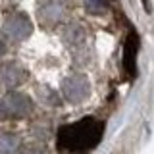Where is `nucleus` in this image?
<instances>
[{"label": "nucleus", "mask_w": 154, "mask_h": 154, "mask_svg": "<svg viewBox=\"0 0 154 154\" xmlns=\"http://www.w3.org/2000/svg\"><path fill=\"white\" fill-rule=\"evenodd\" d=\"M25 69H23L19 64L16 62H8V64L0 66V83L8 89H14V87H19L25 81Z\"/></svg>", "instance_id": "5"}, {"label": "nucleus", "mask_w": 154, "mask_h": 154, "mask_svg": "<svg viewBox=\"0 0 154 154\" xmlns=\"http://www.w3.org/2000/svg\"><path fill=\"white\" fill-rule=\"evenodd\" d=\"M19 150V137L12 131H0V154H16Z\"/></svg>", "instance_id": "7"}, {"label": "nucleus", "mask_w": 154, "mask_h": 154, "mask_svg": "<svg viewBox=\"0 0 154 154\" xmlns=\"http://www.w3.org/2000/svg\"><path fill=\"white\" fill-rule=\"evenodd\" d=\"M137 52H139V37L137 33L131 31L129 37L125 38V45H123V56H122V64L123 69L127 71L129 77L135 75V67H137Z\"/></svg>", "instance_id": "4"}, {"label": "nucleus", "mask_w": 154, "mask_h": 154, "mask_svg": "<svg viewBox=\"0 0 154 154\" xmlns=\"http://www.w3.org/2000/svg\"><path fill=\"white\" fill-rule=\"evenodd\" d=\"M62 93H64V98L67 102H83L87 96L91 94V85L89 79L81 73H73L69 77H66L64 83H62Z\"/></svg>", "instance_id": "3"}, {"label": "nucleus", "mask_w": 154, "mask_h": 154, "mask_svg": "<svg viewBox=\"0 0 154 154\" xmlns=\"http://www.w3.org/2000/svg\"><path fill=\"white\" fill-rule=\"evenodd\" d=\"M106 4H108V0H85V6L89 12L93 14H100L106 10Z\"/></svg>", "instance_id": "9"}, {"label": "nucleus", "mask_w": 154, "mask_h": 154, "mask_svg": "<svg viewBox=\"0 0 154 154\" xmlns=\"http://www.w3.org/2000/svg\"><path fill=\"white\" fill-rule=\"evenodd\" d=\"M38 98H41L42 104H48V106H58L60 104L58 93H54V91H52L50 87H46V85H42L41 89H38Z\"/></svg>", "instance_id": "8"}, {"label": "nucleus", "mask_w": 154, "mask_h": 154, "mask_svg": "<svg viewBox=\"0 0 154 154\" xmlns=\"http://www.w3.org/2000/svg\"><path fill=\"white\" fill-rule=\"evenodd\" d=\"M29 33H31V25H29V21L21 16L12 17L6 23V35L12 37L14 41H23V38L29 37Z\"/></svg>", "instance_id": "6"}, {"label": "nucleus", "mask_w": 154, "mask_h": 154, "mask_svg": "<svg viewBox=\"0 0 154 154\" xmlns=\"http://www.w3.org/2000/svg\"><path fill=\"white\" fill-rule=\"evenodd\" d=\"M2 52H4V46H2V45H0V56H2Z\"/></svg>", "instance_id": "11"}, {"label": "nucleus", "mask_w": 154, "mask_h": 154, "mask_svg": "<svg viewBox=\"0 0 154 154\" xmlns=\"http://www.w3.org/2000/svg\"><path fill=\"white\" fill-rule=\"evenodd\" d=\"M104 123L93 116L79 119L75 123H67L58 131V146L66 152H87L94 148L102 139Z\"/></svg>", "instance_id": "1"}, {"label": "nucleus", "mask_w": 154, "mask_h": 154, "mask_svg": "<svg viewBox=\"0 0 154 154\" xmlns=\"http://www.w3.org/2000/svg\"><path fill=\"white\" fill-rule=\"evenodd\" d=\"M21 154H45V152H42L41 148H37V146H27V148H23Z\"/></svg>", "instance_id": "10"}, {"label": "nucleus", "mask_w": 154, "mask_h": 154, "mask_svg": "<svg viewBox=\"0 0 154 154\" xmlns=\"http://www.w3.org/2000/svg\"><path fill=\"white\" fill-rule=\"evenodd\" d=\"M31 112V100L21 93H8L0 98V119L25 118Z\"/></svg>", "instance_id": "2"}]
</instances>
